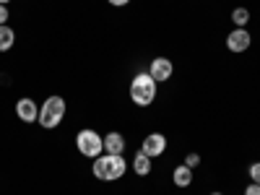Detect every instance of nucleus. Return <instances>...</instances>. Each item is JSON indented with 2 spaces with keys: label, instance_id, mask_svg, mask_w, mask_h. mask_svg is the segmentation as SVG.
Masks as SVG:
<instances>
[{
  "label": "nucleus",
  "instance_id": "obj_18",
  "mask_svg": "<svg viewBox=\"0 0 260 195\" xmlns=\"http://www.w3.org/2000/svg\"><path fill=\"white\" fill-rule=\"evenodd\" d=\"M107 3L115 6V8H122V6H127V3H130V0H107Z\"/></svg>",
  "mask_w": 260,
  "mask_h": 195
},
{
  "label": "nucleus",
  "instance_id": "obj_4",
  "mask_svg": "<svg viewBox=\"0 0 260 195\" xmlns=\"http://www.w3.org/2000/svg\"><path fill=\"white\" fill-rule=\"evenodd\" d=\"M76 146H78V151L86 159H96V156H102V151H104V138L96 133V130L83 127V130H78V136H76Z\"/></svg>",
  "mask_w": 260,
  "mask_h": 195
},
{
  "label": "nucleus",
  "instance_id": "obj_20",
  "mask_svg": "<svg viewBox=\"0 0 260 195\" xmlns=\"http://www.w3.org/2000/svg\"><path fill=\"white\" fill-rule=\"evenodd\" d=\"M211 195H224V192H219V190H216V192H211Z\"/></svg>",
  "mask_w": 260,
  "mask_h": 195
},
{
  "label": "nucleus",
  "instance_id": "obj_12",
  "mask_svg": "<svg viewBox=\"0 0 260 195\" xmlns=\"http://www.w3.org/2000/svg\"><path fill=\"white\" fill-rule=\"evenodd\" d=\"M13 42H16V31L6 24V26H0V52H8L13 47Z\"/></svg>",
  "mask_w": 260,
  "mask_h": 195
},
{
  "label": "nucleus",
  "instance_id": "obj_15",
  "mask_svg": "<svg viewBox=\"0 0 260 195\" xmlns=\"http://www.w3.org/2000/svg\"><path fill=\"white\" fill-rule=\"evenodd\" d=\"M185 164H187L190 169H195V167L201 164V156H198V154H187V156H185Z\"/></svg>",
  "mask_w": 260,
  "mask_h": 195
},
{
  "label": "nucleus",
  "instance_id": "obj_13",
  "mask_svg": "<svg viewBox=\"0 0 260 195\" xmlns=\"http://www.w3.org/2000/svg\"><path fill=\"white\" fill-rule=\"evenodd\" d=\"M232 21H234V26H237V29H245V24L250 21V11L242 8V6H240V8H234V11H232Z\"/></svg>",
  "mask_w": 260,
  "mask_h": 195
},
{
  "label": "nucleus",
  "instance_id": "obj_14",
  "mask_svg": "<svg viewBox=\"0 0 260 195\" xmlns=\"http://www.w3.org/2000/svg\"><path fill=\"white\" fill-rule=\"evenodd\" d=\"M250 180H252L255 185H260V161H255V164L250 167Z\"/></svg>",
  "mask_w": 260,
  "mask_h": 195
},
{
  "label": "nucleus",
  "instance_id": "obj_1",
  "mask_svg": "<svg viewBox=\"0 0 260 195\" xmlns=\"http://www.w3.org/2000/svg\"><path fill=\"white\" fill-rule=\"evenodd\" d=\"M91 172H94V177L102 180V182H115L127 172V161L122 159V154H104V156L94 159Z\"/></svg>",
  "mask_w": 260,
  "mask_h": 195
},
{
  "label": "nucleus",
  "instance_id": "obj_17",
  "mask_svg": "<svg viewBox=\"0 0 260 195\" xmlns=\"http://www.w3.org/2000/svg\"><path fill=\"white\" fill-rule=\"evenodd\" d=\"M8 21V6H0V26H6Z\"/></svg>",
  "mask_w": 260,
  "mask_h": 195
},
{
  "label": "nucleus",
  "instance_id": "obj_9",
  "mask_svg": "<svg viewBox=\"0 0 260 195\" xmlns=\"http://www.w3.org/2000/svg\"><path fill=\"white\" fill-rule=\"evenodd\" d=\"M122 151H125V138H122V133L112 130V133L104 136V154H122Z\"/></svg>",
  "mask_w": 260,
  "mask_h": 195
},
{
  "label": "nucleus",
  "instance_id": "obj_19",
  "mask_svg": "<svg viewBox=\"0 0 260 195\" xmlns=\"http://www.w3.org/2000/svg\"><path fill=\"white\" fill-rule=\"evenodd\" d=\"M11 3V0H0V6H8Z\"/></svg>",
  "mask_w": 260,
  "mask_h": 195
},
{
  "label": "nucleus",
  "instance_id": "obj_6",
  "mask_svg": "<svg viewBox=\"0 0 260 195\" xmlns=\"http://www.w3.org/2000/svg\"><path fill=\"white\" fill-rule=\"evenodd\" d=\"M172 73H175V65H172L169 57H154L151 60V78H154L156 83L159 81H169Z\"/></svg>",
  "mask_w": 260,
  "mask_h": 195
},
{
  "label": "nucleus",
  "instance_id": "obj_11",
  "mask_svg": "<svg viewBox=\"0 0 260 195\" xmlns=\"http://www.w3.org/2000/svg\"><path fill=\"white\" fill-rule=\"evenodd\" d=\"M133 172H136L138 177H146L148 172H151V156H146L143 151H138L136 159H133Z\"/></svg>",
  "mask_w": 260,
  "mask_h": 195
},
{
  "label": "nucleus",
  "instance_id": "obj_5",
  "mask_svg": "<svg viewBox=\"0 0 260 195\" xmlns=\"http://www.w3.org/2000/svg\"><path fill=\"white\" fill-rule=\"evenodd\" d=\"M141 151H143L146 156L156 159V156H161L164 151H167V138L161 133H148L146 141H143V146H141Z\"/></svg>",
  "mask_w": 260,
  "mask_h": 195
},
{
  "label": "nucleus",
  "instance_id": "obj_16",
  "mask_svg": "<svg viewBox=\"0 0 260 195\" xmlns=\"http://www.w3.org/2000/svg\"><path fill=\"white\" fill-rule=\"evenodd\" d=\"M245 195H260V185H255V182H250V185L245 187Z\"/></svg>",
  "mask_w": 260,
  "mask_h": 195
},
{
  "label": "nucleus",
  "instance_id": "obj_2",
  "mask_svg": "<svg viewBox=\"0 0 260 195\" xmlns=\"http://www.w3.org/2000/svg\"><path fill=\"white\" fill-rule=\"evenodd\" d=\"M130 99L138 107H148L156 99V81L151 78V73H138L130 81Z\"/></svg>",
  "mask_w": 260,
  "mask_h": 195
},
{
  "label": "nucleus",
  "instance_id": "obj_3",
  "mask_svg": "<svg viewBox=\"0 0 260 195\" xmlns=\"http://www.w3.org/2000/svg\"><path fill=\"white\" fill-rule=\"evenodd\" d=\"M65 99L62 96H50L45 104L39 107V125L42 127H47V130H52V127H57L60 122H62V117H65Z\"/></svg>",
  "mask_w": 260,
  "mask_h": 195
},
{
  "label": "nucleus",
  "instance_id": "obj_7",
  "mask_svg": "<svg viewBox=\"0 0 260 195\" xmlns=\"http://www.w3.org/2000/svg\"><path fill=\"white\" fill-rule=\"evenodd\" d=\"M16 115H18V120H24L26 125L29 122H37L39 120V107L34 104V99H18L16 102Z\"/></svg>",
  "mask_w": 260,
  "mask_h": 195
},
{
  "label": "nucleus",
  "instance_id": "obj_8",
  "mask_svg": "<svg viewBox=\"0 0 260 195\" xmlns=\"http://www.w3.org/2000/svg\"><path fill=\"white\" fill-rule=\"evenodd\" d=\"M250 42H252V37H250L247 29H234V31L226 37V47H229L232 52H245V50L250 47Z\"/></svg>",
  "mask_w": 260,
  "mask_h": 195
},
{
  "label": "nucleus",
  "instance_id": "obj_10",
  "mask_svg": "<svg viewBox=\"0 0 260 195\" xmlns=\"http://www.w3.org/2000/svg\"><path fill=\"white\" fill-rule=\"evenodd\" d=\"M172 180H175V185H177V187H187V185L192 182V169H190L187 164L175 167V172H172Z\"/></svg>",
  "mask_w": 260,
  "mask_h": 195
}]
</instances>
